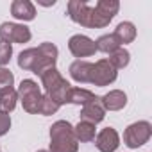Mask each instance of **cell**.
Segmentation results:
<instances>
[{"label": "cell", "instance_id": "1", "mask_svg": "<svg viewBox=\"0 0 152 152\" xmlns=\"http://www.w3.org/2000/svg\"><path fill=\"white\" fill-rule=\"evenodd\" d=\"M66 9H68L70 20L83 25V27L102 29V27H107L109 22H111V18L104 16L95 6H90L84 0H70Z\"/></svg>", "mask_w": 152, "mask_h": 152}, {"label": "cell", "instance_id": "2", "mask_svg": "<svg viewBox=\"0 0 152 152\" xmlns=\"http://www.w3.org/2000/svg\"><path fill=\"white\" fill-rule=\"evenodd\" d=\"M41 79V84L47 91V95L59 106L63 104H70V95H72V84L59 73V70L54 66V68H48L47 72H43L39 75Z\"/></svg>", "mask_w": 152, "mask_h": 152}, {"label": "cell", "instance_id": "3", "mask_svg": "<svg viewBox=\"0 0 152 152\" xmlns=\"http://www.w3.org/2000/svg\"><path fill=\"white\" fill-rule=\"evenodd\" d=\"M79 141L75 138L73 125L66 120H57L50 127V150L48 152H77Z\"/></svg>", "mask_w": 152, "mask_h": 152}, {"label": "cell", "instance_id": "4", "mask_svg": "<svg viewBox=\"0 0 152 152\" xmlns=\"http://www.w3.org/2000/svg\"><path fill=\"white\" fill-rule=\"evenodd\" d=\"M41 91L36 81L32 79H23L18 88V99L22 100V106L27 113L38 115L39 113V104H41Z\"/></svg>", "mask_w": 152, "mask_h": 152}, {"label": "cell", "instance_id": "5", "mask_svg": "<svg viewBox=\"0 0 152 152\" xmlns=\"http://www.w3.org/2000/svg\"><path fill=\"white\" fill-rule=\"evenodd\" d=\"M150 134H152V125L147 120H140V122L131 124L125 129V132H124V143L129 148H140V147H143L150 140Z\"/></svg>", "mask_w": 152, "mask_h": 152}, {"label": "cell", "instance_id": "6", "mask_svg": "<svg viewBox=\"0 0 152 152\" xmlns=\"http://www.w3.org/2000/svg\"><path fill=\"white\" fill-rule=\"evenodd\" d=\"M116 75H118V70L107 59H99L91 68L90 84H95V86H100V88L109 86L116 81Z\"/></svg>", "mask_w": 152, "mask_h": 152}, {"label": "cell", "instance_id": "7", "mask_svg": "<svg viewBox=\"0 0 152 152\" xmlns=\"http://www.w3.org/2000/svg\"><path fill=\"white\" fill-rule=\"evenodd\" d=\"M32 38L31 29L23 23L4 22L0 25V41L6 43H27Z\"/></svg>", "mask_w": 152, "mask_h": 152}, {"label": "cell", "instance_id": "8", "mask_svg": "<svg viewBox=\"0 0 152 152\" xmlns=\"http://www.w3.org/2000/svg\"><path fill=\"white\" fill-rule=\"evenodd\" d=\"M36 48H38V63H36V68H34L32 73L41 75V73L47 72L48 68H54V66H56L59 50H57V47H56L54 43H48V41L41 43V45L36 47Z\"/></svg>", "mask_w": 152, "mask_h": 152}, {"label": "cell", "instance_id": "9", "mask_svg": "<svg viewBox=\"0 0 152 152\" xmlns=\"http://www.w3.org/2000/svg\"><path fill=\"white\" fill-rule=\"evenodd\" d=\"M68 50L75 56V57H90L97 52L95 41L84 34H75L68 39Z\"/></svg>", "mask_w": 152, "mask_h": 152}, {"label": "cell", "instance_id": "10", "mask_svg": "<svg viewBox=\"0 0 152 152\" xmlns=\"http://www.w3.org/2000/svg\"><path fill=\"white\" fill-rule=\"evenodd\" d=\"M95 147L100 152H115L120 147V136H118L116 129H113V127L102 129L95 136Z\"/></svg>", "mask_w": 152, "mask_h": 152}, {"label": "cell", "instance_id": "11", "mask_svg": "<svg viewBox=\"0 0 152 152\" xmlns=\"http://www.w3.org/2000/svg\"><path fill=\"white\" fill-rule=\"evenodd\" d=\"M104 116H106V109H104V106L100 102V97L97 100L83 106V109H81V120L83 122H90L93 125L100 124L104 120Z\"/></svg>", "mask_w": 152, "mask_h": 152}, {"label": "cell", "instance_id": "12", "mask_svg": "<svg viewBox=\"0 0 152 152\" xmlns=\"http://www.w3.org/2000/svg\"><path fill=\"white\" fill-rule=\"evenodd\" d=\"M91 68H93V63H88V61H73L70 64V77L79 83V84H90V77H91Z\"/></svg>", "mask_w": 152, "mask_h": 152}, {"label": "cell", "instance_id": "13", "mask_svg": "<svg viewBox=\"0 0 152 152\" xmlns=\"http://www.w3.org/2000/svg\"><path fill=\"white\" fill-rule=\"evenodd\" d=\"M11 15L16 20L31 22V20L36 18V7H34L32 2H29V0H15L11 4Z\"/></svg>", "mask_w": 152, "mask_h": 152}, {"label": "cell", "instance_id": "14", "mask_svg": "<svg viewBox=\"0 0 152 152\" xmlns=\"http://www.w3.org/2000/svg\"><path fill=\"white\" fill-rule=\"evenodd\" d=\"M100 102L106 111H120L127 106V95L122 90H111L104 97H100Z\"/></svg>", "mask_w": 152, "mask_h": 152}, {"label": "cell", "instance_id": "15", "mask_svg": "<svg viewBox=\"0 0 152 152\" xmlns=\"http://www.w3.org/2000/svg\"><path fill=\"white\" fill-rule=\"evenodd\" d=\"M113 34L116 36V39L120 41V45L132 43L134 38H136V27H134L132 22H122V23L116 25V29H115Z\"/></svg>", "mask_w": 152, "mask_h": 152}, {"label": "cell", "instance_id": "16", "mask_svg": "<svg viewBox=\"0 0 152 152\" xmlns=\"http://www.w3.org/2000/svg\"><path fill=\"white\" fill-rule=\"evenodd\" d=\"M73 132H75V138H77V141H84V143H88V141H93V140H95L97 129H95L93 124H90V122H83V120H81L77 125L73 127Z\"/></svg>", "mask_w": 152, "mask_h": 152}, {"label": "cell", "instance_id": "17", "mask_svg": "<svg viewBox=\"0 0 152 152\" xmlns=\"http://www.w3.org/2000/svg\"><path fill=\"white\" fill-rule=\"evenodd\" d=\"M38 63V48H25L18 56V66L27 72H34Z\"/></svg>", "mask_w": 152, "mask_h": 152}, {"label": "cell", "instance_id": "18", "mask_svg": "<svg viewBox=\"0 0 152 152\" xmlns=\"http://www.w3.org/2000/svg\"><path fill=\"white\" fill-rule=\"evenodd\" d=\"M16 100H18V91L15 88H9V90L2 91L0 93V113L9 115L16 107Z\"/></svg>", "mask_w": 152, "mask_h": 152}, {"label": "cell", "instance_id": "19", "mask_svg": "<svg viewBox=\"0 0 152 152\" xmlns=\"http://www.w3.org/2000/svg\"><path fill=\"white\" fill-rule=\"evenodd\" d=\"M99 97L95 93H91L90 90L84 88H72V95H70V104H77V106H86L93 100H97Z\"/></svg>", "mask_w": 152, "mask_h": 152}, {"label": "cell", "instance_id": "20", "mask_svg": "<svg viewBox=\"0 0 152 152\" xmlns=\"http://www.w3.org/2000/svg\"><path fill=\"white\" fill-rule=\"evenodd\" d=\"M95 47H97L99 52L111 54V52H115L116 48H120L122 45H120V41L116 39L115 34H104V36H100V38L95 41Z\"/></svg>", "mask_w": 152, "mask_h": 152}, {"label": "cell", "instance_id": "21", "mask_svg": "<svg viewBox=\"0 0 152 152\" xmlns=\"http://www.w3.org/2000/svg\"><path fill=\"white\" fill-rule=\"evenodd\" d=\"M116 70H120V68H125L127 64H129V61H131V54H129V50H125L124 47H120V48H116L115 52H111L109 54V59H107Z\"/></svg>", "mask_w": 152, "mask_h": 152}, {"label": "cell", "instance_id": "22", "mask_svg": "<svg viewBox=\"0 0 152 152\" xmlns=\"http://www.w3.org/2000/svg\"><path fill=\"white\" fill-rule=\"evenodd\" d=\"M95 7L104 15V16H107V18H115L116 16V13H118V9H120V2L118 0H99V2L95 4Z\"/></svg>", "mask_w": 152, "mask_h": 152}, {"label": "cell", "instance_id": "23", "mask_svg": "<svg viewBox=\"0 0 152 152\" xmlns=\"http://www.w3.org/2000/svg\"><path fill=\"white\" fill-rule=\"evenodd\" d=\"M59 104H56L48 95H43L41 97V104H39V115L43 116H50V115H56L59 111Z\"/></svg>", "mask_w": 152, "mask_h": 152}, {"label": "cell", "instance_id": "24", "mask_svg": "<svg viewBox=\"0 0 152 152\" xmlns=\"http://www.w3.org/2000/svg\"><path fill=\"white\" fill-rule=\"evenodd\" d=\"M13 84H15V75H13V72L0 66V93L6 91V90H9V88H13Z\"/></svg>", "mask_w": 152, "mask_h": 152}, {"label": "cell", "instance_id": "25", "mask_svg": "<svg viewBox=\"0 0 152 152\" xmlns=\"http://www.w3.org/2000/svg\"><path fill=\"white\" fill-rule=\"evenodd\" d=\"M11 56H13V47H11V43L0 41V66L4 68V66L11 61Z\"/></svg>", "mask_w": 152, "mask_h": 152}, {"label": "cell", "instance_id": "26", "mask_svg": "<svg viewBox=\"0 0 152 152\" xmlns=\"http://www.w3.org/2000/svg\"><path fill=\"white\" fill-rule=\"evenodd\" d=\"M11 129V116L6 113H0V136H4Z\"/></svg>", "mask_w": 152, "mask_h": 152}, {"label": "cell", "instance_id": "27", "mask_svg": "<svg viewBox=\"0 0 152 152\" xmlns=\"http://www.w3.org/2000/svg\"><path fill=\"white\" fill-rule=\"evenodd\" d=\"M38 152H48V150H38Z\"/></svg>", "mask_w": 152, "mask_h": 152}]
</instances>
